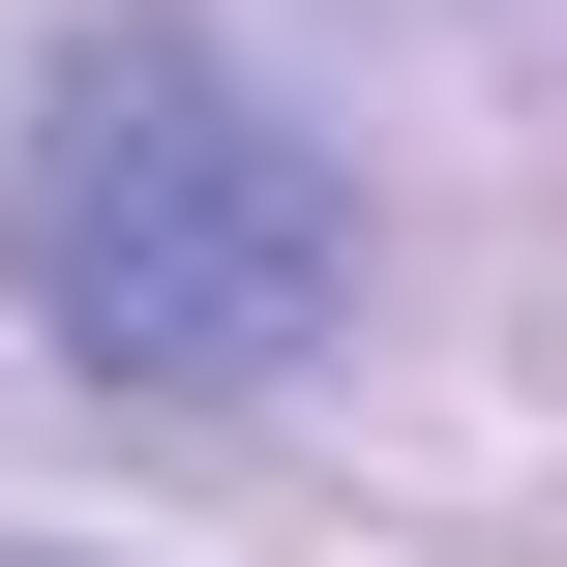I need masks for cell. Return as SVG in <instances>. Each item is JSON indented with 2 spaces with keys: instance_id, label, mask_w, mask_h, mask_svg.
I'll return each instance as SVG.
<instances>
[{
  "instance_id": "6da1fadb",
  "label": "cell",
  "mask_w": 567,
  "mask_h": 567,
  "mask_svg": "<svg viewBox=\"0 0 567 567\" xmlns=\"http://www.w3.org/2000/svg\"><path fill=\"white\" fill-rule=\"evenodd\" d=\"M30 329L90 389H269L329 299H359V179L209 60V30H90L30 90Z\"/></svg>"
},
{
  "instance_id": "7a4b0ae2",
  "label": "cell",
  "mask_w": 567,
  "mask_h": 567,
  "mask_svg": "<svg viewBox=\"0 0 567 567\" xmlns=\"http://www.w3.org/2000/svg\"><path fill=\"white\" fill-rule=\"evenodd\" d=\"M0 567H30V538H0Z\"/></svg>"
}]
</instances>
